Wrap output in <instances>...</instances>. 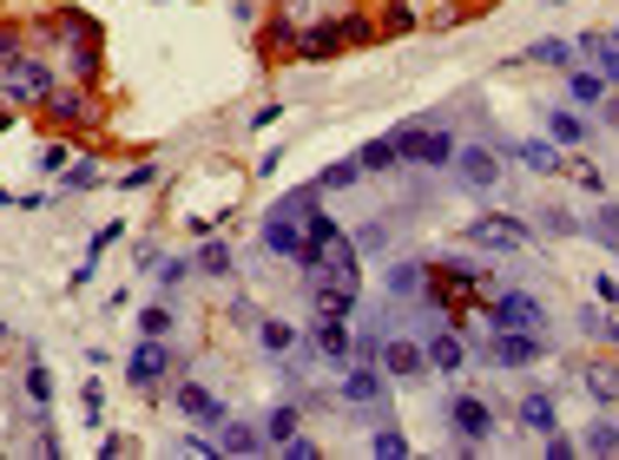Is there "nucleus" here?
Returning a JSON list of instances; mask_svg holds the SVG:
<instances>
[{
  "instance_id": "f257e3e1",
  "label": "nucleus",
  "mask_w": 619,
  "mask_h": 460,
  "mask_svg": "<svg viewBox=\"0 0 619 460\" xmlns=\"http://www.w3.org/2000/svg\"><path fill=\"white\" fill-rule=\"evenodd\" d=\"M0 86H7V99H13L20 112H40V99L59 86V66H53V59H40V53H26V59L0 66Z\"/></svg>"
},
{
  "instance_id": "f03ea898",
  "label": "nucleus",
  "mask_w": 619,
  "mask_h": 460,
  "mask_svg": "<svg viewBox=\"0 0 619 460\" xmlns=\"http://www.w3.org/2000/svg\"><path fill=\"white\" fill-rule=\"evenodd\" d=\"M40 119L46 125H59V132H92L99 125V99H92V86H53L46 99H40Z\"/></svg>"
},
{
  "instance_id": "7ed1b4c3",
  "label": "nucleus",
  "mask_w": 619,
  "mask_h": 460,
  "mask_svg": "<svg viewBox=\"0 0 619 460\" xmlns=\"http://www.w3.org/2000/svg\"><path fill=\"white\" fill-rule=\"evenodd\" d=\"M541 356H548V329H488V343H482V362H495V369H528Z\"/></svg>"
},
{
  "instance_id": "20e7f679",
  "label": "nucleus",
  "mask_w": 619,
  "mask_h": 460,
  "mask_svg": "<svg viewBox=\"0 0 619 460\" xmlns=\"http://www.w3.org/2000/svg\"><path fill=\"white\" fill-rule=\"evenodd\" d=\"M462 244H475V250H495V257H508V250L534 244V224H528V217H475Z\"/></svg>"
},
{
  "instance_id": "39448f33",
  "label": "nucleus",
  "mask_w": 619,
  "mask_h": 460,
  "mask_svg": "<svg viewBox=\"0 0 619 460\" xmlns=\"http://www.w3.org/2000/svg\"><path fill=\"white\" fill-rule=\"evenodd\" d=\"M396 152L416 158V165H455V132H442V125H402Z\"/></svg>"
},
{
  "instance_id": "423d86ee",
  "label": "nucleus",
  "mask_w": 619,
  "mask_h": 460,
  "mask_svg": "<svg viewBox=\"0 0 619 460\" xmlns=\"http://www.w3.org/2000/svg\"><path fill=\"white\" fill-rule=\"evenodd\" d=\"M488 329H548V310H541V296H528V290H501V296L488 303Z\"/></svg>"
},
{
  "instance_id": "0eeeda50",
  "label": "nucleus",
  "mask_w": 619,
  "mask_h": 460,
  "mask_svg": "<svg viewBox=\"0 0 619 460\" xmlns=\"http://www.w3.org/2000/svg\"><path fill=\"white\" fill-rule=\"evenodd\" d=\"M455 171L468 191H495L501 184V152L495 145H455Z\"/></svg>"
},
{
  "instance_id": "6e6552de",
  "label": "nucleus",
  "mask_w": 619,
  "mask_h": 460,
  "mask_svg": "<svg viewBox=\"0 0 619 460\" xmlns=\"http://www.w3.org/2000/svg\"><path fill=\"white\" fill-rule=\"evenodd\" d=\"M172 362H178V349H165V336H145V349H132L125 375H132V389H158L172 375Z\"/></svg>"
},
{
  "instance_id": "1a4fd4ad",
  "label": "nucleus",
  "mask_w": 619,
  "mask_h": 460,
  "mask_svg": "<svg viewBox=\"0 0 619 460\" xmlns=\"http://www.w3.org/2000/svg\"><path fill=\"white\" fill-rule=\"evenodd\" d=\"M59 53H66V66H59V79H66V86H92V79H99V66H106V53H99V33H79V40H66Z\"/></svg>"
},
{
  "instance_id": "9d476101",
  "label": "nucleus",
  "mask_w": 619,
  "mask_h": 460,
  "mask_svg": "<svg viewBox=\"0 0 619 460\" xmlns=\"http://www.w3.org/2000/svg\"><path fill=\"white\" fill-rule=\"evenodd\" d=\"M178 415L198 422V428H224V422H231V408H224L205 382H178Z\"/></svg>"
},
{
  "instance_id": "9b49d317",
  "label": "nucleus",
  "mask_w": 619,
  "mask_h": 460,
  "mask_svg": "<svg viewBox=\"0 0 619 460\" xmlns=\"http://www.w3.org/2000/svg\"><path fill=\"white\" fill-rule=\"evenodd\" d=\"M449 428H455L462 441H488V435H495V408H488L482 395H455V402H449Z\"/></svg>"
},
{
  "instance_id": "f8f14e48",
  "label": "nucleus",
  "mask_w": 619,
  "mask_h": 460,
  "mask_svg": "<svg viewBox=\"0 0 619 460\" xmlns=\"http://www.w3.org/2000/svg\"><path fill=\"white\" fill-rule=\"evenodd\" d=\"M257 244H264L270 257H290V263H297V250H303V224H297V217H284V211H270V217H264V231H257Z\"/></svg>"
},
{
  "instance_id": "ddd939ff",
  "label": "nucleus",
  "mask_w": 619,
  "mask_h": 460,
  "mask_svg": "<svg viewBox=\"0 0 619 460\" xmlns=\"http://www.w3.org/2000/svg\"><path fill=\"white\" fill-rule=\"evenodd\" d=\"M310 343H317L323 362H356V336H350L336 316H317V323H310Z\"/></svg>"
},
{
  "instance_id": "4468645a",
  "label": "nucleus",
  "mask_w": 619,
  "mask_h": 460,
  "mask_svg": "<svg viewBox=\"0 0 619 460\" xmlns=\"http://www.w3.org/2000/svg\"><path fill=\"white\" fill-rule=\"evenodd\" d=\"M343 402L363 408V415H383V375H376L369 362H356V369L343 375Z\"/></svg>"
},
{
  "instance_id": "2eb2a0df",
  "label": "nucleus",
  "mask_w": 619,
  "mask_h": 460,
  "mask_svg": "<svg viewBox=\"0 0 619 460\" xmlns=\"http://www.w3.org/2000/svg\"><path fill=\"white\" fill-rule=\"evenodd\" d=\"M383 369H389L396 382H409V375H422V369H429V349H422V343H409V336H389V343H383Z\"/></svg>"
},
{
  "instance_id": "dca6fc26",
  "label": "nucleus",
  "mask_w": 619,
  "mask_h": 460,
  "mask_svg": "<svg viewBox=\"0 0 619 460\" xmlns=\"http://www.w3.org/2000/svg\"><path fill=\"white\" fill-rule=\"evenodd\" d=\"M297 33H303V26H297L290 13H270V20H264V53H270V59H297Z\"/></svg>"
},
{
  "instance_id": "f3484780",
  "label": "nucleus",
  "mask_w": 619,
  "mask_h": 460,
  "mask_svg": "<svg viewBox=\"0 0 619 460\" xmlns=\"http://www.w3.org/2000/svg\"><path fill=\"white\" fill-rule=\"evenodd\" d=\"M330 53H343L336 20H323V26H303V33H297V59H330Z\"/></svg>"
},
{
  "instance_id": "a211bd4d",
  "label": "nucleus",
  "mask_w": 619,
  "mask_h": 460,
  "mask_svg": "<svg viewBox=\"0 0 619 460\" xmlns=\"http://www.w3.org/2000/svg\"><path fill=\"white\" fill-rule=\"evenodd\" d=\"M581 382H587V395H594L600 408H619V362H587Z\"/></svg>"
},
{
  "instance_id": "6ab92c4d",
  "label": "nucleus",
  "mask_w": 619,
  "mask_h": 460,
  "mask_svg": "<svg viewBox=\"0 0 619 460\" xmlns=\"http://www.w3.org/2000/svg\"><path fill=\"white\" fill-rule=\"evenodd\" d=\"M548 138H561V145L574 152V145H587V138H594V125H587L581 112H567V105H554V112H548Z\"/></svg>"
},
{
  "instance_id": "aec40b11",
  "label": "nucleus",
  "mask_w": 619,
  "mask_h": 460,
  "mask_svg": "<svg viewBox=\"0 0 619 460\" xmlns=\"http://www.w3.org/2000/svg\"><path fill=\"white\" fill-rule=\"evenodd\" d=\"M422 349H429V369H462V362H468V349H462V336H455V329H435Z\"/></svg>"
},
{
  "instance_id": "412c9836",
  "label": "nucleus",
  "mask_w": 619,
  "mask_h": 460,
  "mask_svg": "<svg viewBox=\"0 0 619 460\" xmlns=\"http://www.w3.org/2000/svg\"><path fill=\"white\" fill-rule=\"evenodd\" d=\"M515 415H521V428H534V435H554V428H561V408H554V395H528Z\"/></svg>"
},
{
  "instance_id": "4be33fe9",
  "label": "nucleus",
  "mask_w": 619,
  "mask_h": 460,
  "mask_svg": "<svg viewBox=\"0 0 619 460\" xmlns=\"http://www.w3.org/2000/svg\"><path fill=\"white\" fill-rule=\"evenodd\" d=\"M389 290H396V303H416L429 290V263H396L389 270Z\"/></svg>"
},
{
  "instance_id": "5701e85b",
  "label": "nucleus",
  "mask_w": 619,
  "mask_h": 460,
  "mask_svg": "<svg viewBox=\"0 0 619 460\" xmlns=\"http://www.w3.org/2000/svg\"><path fill=\"white\" fill-rule=\"evenodd\" d=\"M297 422H303V402H277V408L264 415V441H277V448H284V441L297 435Z\"/></svg>"
},
{
  "instance_id": "b1692460",
  "label": "nucleus",
  "mask_w": 619,
  "mask_h": 460,
  "mask_svg": "<svg viewBox=\"0 0 619 460\" xmlns=\"http://www.w3.org/2000/svg\"><path fill=\"white\" fill-rule=\"evenodd\" d=\"M218 448H224V455H257V448H264V428H251V422H224V428H218Z\"/></svg>"
},
{
  "instance_id": "393cba45",
  "label": "nucleus",
  "mask_w": 619,
  "mask_h": 460,
  "mask_svg": "<svg viewBox=\"0 0 619 460\" xmlns=\"http://www.w3.org/2000/svg\"><path fill=\"white\" fill-rule=\"evenodd\" d=\"M376 33H383V40H396V33H416V7H409V0H383V13H376Z\"/></svg>"
},
{
  "instance_id": "a878e982",
  "label": "nucleus",
  "mask_w": 619,
  "mask_h": 460,
  "mask_svg": "<svg viewBox=\"0 0 619 460\" xmlns=\"http://www.w3.org/2000/svg\"><path fill=\"white\" fill-rule=\"evenodd\" d=\"M607 92H614V86L600 79V66H594V72H567V99H574V105H600Z\"/></svg>"
},
{
  "instance_id": "bb28decb",
  "label": "nucleus",
  "mask_w": 619,
  "mask_h": 460,
  "mask_svg": "<svg viewBox=\"0 0 619 460\" xmlns=\"http://www.w3.org/2000/svg\"><path fill=\"white\" fill-rule=\"evenodd\" d=\"M581 46L600 59V79H607V86H619V40H607V33H581Z\"/></svg>"
},
{
  "instance_id": "cd10ccee",
  "label": "nucleus",
  "mask_w": 619,
  "mask_h": 460,
  "mask_svg": "<svg viewBox=\"0 0 619 460\" xmlns=\"http://www.w3.org/2000/svg\"><path fill=\"white\" fill-rule=\"evenodd\" d=\"M389 165H402L396 138H376V145H363V152H356V171H389Z\"/></svg>"
},
{
  "instance_id": "c85d7f7f",
  "label": "nucleus",
  "mask_w": 619,
  "mask_h": 460,
  "mask_svg": "<svg viewBox=\"0 0 619 460\" xmlns=\"http://www.w3.org/2000/svg\"><path fill=\"white\" fill-rule=\"evenodd\" d=\"M257 343H264V356H290V349H297V329L264 316V323H257Z\"/></svg>"
},
{
  "instance_id": "c756f323",
  "label": "nucleus",
  "mask_w": 619,
  "mask_h": 460,
  "mask_svg": "<svg viewBox=\"0 0 619 460\" xmlns=\"http://www.w3.org/2000/svg\"><path fill=\"white\" fill-rule=\"evenodd\" d=\"M587 231L600 237V250H614V257H619V204H600V211L587 217Z\"/></svg>"
},
{
  "instance_id": "7c9ffc66",
  "label": "nucleus",
  "mask_w": 619,
  "mask_h": 460,
  "mask_svg": "<svg viewBox=\"0 0 619 460\" xmlns=\"http://www.w3.org/2000/svg\"><path fill=\"white\" fill-rule=\"evenodd\" d=\"M26 33H33V26H20V20H0V66L26 59Z\"/></svg>"
},
{
  "instance_id": "2f4dec72",
  "label": "nucleus",
  "mask_w": 619,
  "mask_h": 460,
  "mask_svg": "<svg viewBox=\"0 0 619 460\" xmlns=\"http://www.w3.org/2000/svg\"><path fill=\"white\" fill-rule=\"evenodd\" d=\"M581 448H587V455H619V422H594V428L581 435Z\"/></svg>"
},
{
  "instance_id": "473e14b6",
  "label": "nucleus",
  "mask_w": 619,
  "mask_h": 460,
  "mask_svg": "<svg viewBox=\"0 0 619 460\" xmlns=\"http://www.w3.org/2000/svg\"><path fill=\"white\" fill-rule=\"evenodd\" d=\"M521 59H528V66H567V59H574V46H567V40H541V46H528Z\"/></svg>"
},
{
  "instance_id": "72a5a7b5",
  "label": "nucleus",
  "mask_w": 619,
  "mask_h": 460,
  "mask_svg": "<svg viewBox=\"0 0 619 460\" xmlns=\"http://www.w3.org/2000/svg\"><path fill=\"white\" fill-rule=\"evenodd\" d=\"M26 402H33V408L53 402V369H46V362H26Z\"/></svg>"
},
{
  "instance_id": "f704fd0d",
  "label": "nucleus",
  "mask_w": 619,
  "mask_h": 460,
  "mask_svg": "<svg viewBox=\"0 0 619 460\" xmlns=\"http://www.w3.org/2000/svg\"><path fill=\"white\" fill-rule=\"evenodd\" d=\"M198 270L205 277H231V250L224 244H198Z\"/></svg>"
},
{
  "instance_id": "c9c22d12",
  "label": "nucleus",
  "mask_w": 619,
  "mask_h": 460,
  "mask_svg": "<svg viewBox=\"0 0 619 460\" xmlns=\"http://www.w3.org/2000/svg\"><path fill=\"white\" fill-rule=\"evenodd\" d=\"M567 178H574L581 191H607V178H600V165H587V158H567Z\"/></svg>"
},
{
  "instance_id": "e433bc0d",
  "label": "nucleus",
  "mask_w": 619,
  "mask_h": 460,
  "mask_svg": "<svg viewBox=\"0 0 619 460\" xmlns=\"http://www.w3.org/2000/svg\"><path fill=\"white\" fill-rule=\"evenodd\" d=\"M363 171H356V158H343V165H330L323 178H317V191H336V184H356Z\"/></svg>"
},
{
  "instance_id": "4c0bfd02",
  "label": "nucleus",
  "mask_w": 619,
  "mask_h": 460,
  "mask_svg": "<svg viewBox=\"0 0 619 460\" xmlns=\"http://www.w3.org/2000/svg\"><path fill=\"white\" fill-rule=\"evenodd\" d=\"M139 329H145V336H172V310H165V303L139 310Z\"/></svg>"
},
{
  "instance_id": "58836bf2",
  "label": "nucleus",
  "mask_w": 619,
  "mask_h": 460,
  "mask_svg": "<svg viewBox=\"0 0 619 460\" xmlns=\"http://www.w3.org/2000/svg\"><path fill=\"white\" fill-rule=\"evenodd\" d=\"M369 448H376L383 460H402V455H409V441H402L396 428H376V441H369Z\"/></svg>"
},
{
  "instance_id": "ea45409f",
  "label": "nucleus",
  "mask_w": 619,
  "mask_h": 460,
  "mask_svg": "<svg viewBox=\"0 0 619 460\" xmlns=\"http://www.w3.org/2000/svg\"><path fill=\"white\" fill-rule=\"evenodd\" d=\"M178 455H198V460H218V455H224V448H218V441H211V435H185V441H178Z\"/></svg>"
},
{
  "instance_id": "a19ab883",
  "label": "nucleus",
  "mask_w": 619,
  "mask_h": 460,
  "mask_svg": "<svg viewBox=\"0 0 619 460\" xmlns=\"http://www.w3.org/2000/svg\"><path fill=\"white\" fill-rule=\"evenodd\" d=\"M383 237H389V224L376 217V224H363V231H356V250H383Z\"/></svg>"
},
{
  "instance_id": "79ce46f5",
  "label": "nucleus",
  "mask_w": 619,
  "mask_h": 460,
  "mask_svg": "<svg viewBox=\"0 0 619 460\" xmlns=\"http://www.w3.org/2000/svg\"><path fill=\"white\" fill-rule=\"evenodd\" d=\"M574 455H581V441H567V435L554 428V435H548V460H574Z\"/></svg>"
},
{
  "instance_id": "37998d69",
  "label": "nucleus",
  "mask_w": 619,
  "mask_h": 460,
  "mask_svg": "<svg viewBox=\"0 0 619 460\" xmlns=\"http://www.w3.org/2000/svg\"><path fill=\"white\" fill-rule=\"evenodd\" d=\"M284 460H317V441H310V435H290V441H284Z\"/></svg>"
},
{
  "instance_id": "c03bdc74",
  "label": "nucleus",
  "mask_w": 619,
  "mask_h": 460,
  "mask_svg": "<svg viewBox=\"0 0 619 460\" xmlns=\"http://www.w3.org/2000/svg\"><path fill=\"white\" fill-rule=\"evenodd\" d=\"M92 178H99V165H92V158H86V165H73V171H66V191H86V184H92Z\"/></svg>"
},
{
  "instance_id": "a18cd8bd",
  "label": "nucleus",
  "mask_w": 619,
  "mask_h": 460,
  "mask_svg": "<svg viewBox=\"0 0 619 460\" xmlns=\"http://www.w3.org/2000/svg\"><path fill=\"white\" fill-rule=\"evenodd\" d=\"M79 402H86V422L99 428V415H106V395H99V382H86V395H79Z\"/></svg>"
},
{
  "instance_id": "49530a36",
  "label": "nucleus",
  "mask_w": 619,
  "mask_h": 460,
  "mask_svg": "<svg viewBox=\"0 0 619 460\" xmlns=\"http://www.w3.org/2000/svg\"><path fill=\"white\" fill-rule=\"evenodd\" d=\"M40 171H66V145H40Z\"/></svg>"
},
{
  "instance_id": "de8ad7c7",
  "label": "nucleus",
  "mask_w": 619,
  "mask_h": 460,
  "mask_svg": "<svg viewBox=\"0 0 619 460\" xmlns=\"http://www.w3.org/2000/svg\"><path fill=\"white\" fill-rule=\"evenodd\" d=\"M594 296H600L607 310H619V283H614V277H594Z\"/></svg>"
},
{
  "instance_id": "09e8293b",
  "label": "nucleus",
  "mask_w": 619,
  "mask_h": 460,
  "mask_svg": "<svg viewBox=\"0 0 619 460\" xmlns=\"http://www.w3.org/2000/svg\"><path fill=\"white\" fill-rule=\"evenodd\" d=\"M152 178H158V171H152V165H132V171H125V191H145V184H152Z\"/></svg>"
},
{
  "instance_id": "8fccbe9b",
  "label": "nucleus",
  "mask_w": 619,
  "mask_h": 460,
  "mask_svg": "<svg viewBox=\"0 0 619 460\" xmlns=\"http://www.w3.org/2000/svg\"><path fill=\"white\" fill-rule=\"evenodd\" d=\"M600 119H607V125L619 132V92H607V99H600Z\"/></svg>"
},
{
  "instance_id": "3c124183",
  "label": "nucleus",
  "mask_w": 619,
  "mask_h": 460,
  "mask_svg": "<svg viewBox=\"0 0 619 460\" xmlns=\"http://www.w3.org/2000/svg\"><path fill=\"white\" fill-rule=\"evenodd\" d=\"M0 343H7V323H0Z\"/></svg>"
},
{
  "instance_id": "603ef678",
  "label": "nucleus",
  "mask_w": 619,
  "mask_h": 460,
  "mask_svg": "<svg viewBox=\"0 0 619 460\" xmlns=\"http://www.w3.org/2000/svg\"><path fill=\"white\" fill-rule=\"evenodd\" d=\"M607 40H619V26H614V33H607Z\"/></svg>"
},
{
  "instance_id": "864d4df0",
  "label": "nucleus",
  "mask_w": 619,
  "mask_h": 460,
  "mask_svg": "<svg viewBox=\"0 0 619 460\" xmlns=\"http://www.w3.org/2000/svg\"><path fill=\"white\" fill-rule=\"evenodd\" d=\"M0 204H7V191H0Z\"/></svg>"
},
{
  "instance_id": "5fc2aeb1",
  "label": "nucleus",
  "mask_w": 619,
  "mask_h": 460,
  "mask_svg": "<svg viewBox=\"0 0 619 460\" xmlns=\"http://www.w3.org/2000/svg\"><path fill=\"white\" fill-rule=\"evenodd\" d=\"M284 7H290V0H284Z\"/></svg>"
}]
</instances>
